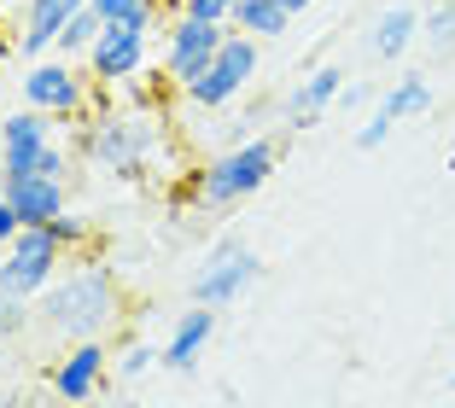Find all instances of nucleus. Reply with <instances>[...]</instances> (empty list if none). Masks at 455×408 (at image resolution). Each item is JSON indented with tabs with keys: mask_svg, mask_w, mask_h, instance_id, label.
Wrapping results in <instances>:
<instances>
[{
	"mask_svg": "<svg viewBox=\"0 0 455 408\" xmlns=\"http://www.w3.org/2000/svg\"><path fill=\"white\" fill-rule=\"evenodd\" d=\"M36 309H41V327L47 332L82 344V339H100V332L123 316V286L106 263H82V268L59 275L53 286L41 292Z\"/></svg>",
	"mask_w": 455,
	"mask_h": 408,
	"instance_id": "1",
	"label": "nucleus"
},
{
	"mask_svg": "<svg viewBox=\"0 0 455 408\" xmlns=\"http://www.w3.org/2000/svg\"><path fill=\"white\" fill-rule=\"evenodd\" d=\"M275 164H281V146L268 140V134H245L240 146L216 152V158L193 175V204H199V211H234V204H245V198L275 175Z\"/></svg>",
	"mask_w": 455,
	"mask_h": 408,
	"instance_id": "2",
	"label": "nucleus"
},
{
	"mask_svg": "<svg viewBox=\"0 0 455 408\" xmlns=\"http://www.w3.org/2000/svg\"><path fill=\"white\" fill-rule=\"evenodd\" d=\"M94 88H100V82L88 76V65H82V59H65V53L29 59L24 76H18L24 106L47 111L53 123H88V111H94Z\"/></svg>",
	"mask_w": 455,
	"mask_h": 408,
	"instance_id": "3",
	"label": "nucleus"
},
{
	"mask_svg": "<svg viewBox=\"0 0 455 408\" xmlns=\"http://www.w3.org/2000/svg\"><path fill=\"white\" fill-rule=\"evenodd\" d=\"M152 140H158V134H152L147 117L94 106V111H88V123H82V134H76V152L94 164L100 175H140V170H147Z\"/></svg>",
	"mask_w": 455,
	"mask_h": 408,
	"instance_id": "4",
	"label": "nucleus"
},
{
	"mask_svg": "<svg viewBox=\"0 0 455 408\" xmlns=\"http://www.w3.org/2000/svg\"><path fill=\"white\" fill-rule=\"evenodd\" d=\"M59 268H65V245L53 239V228H24V234L6 245V257H0V292L36 303L41 292L59 280Z\"/></svg>",
	"mask_w": 455,
	"mask_h": 408,
	"instance_id": "5",
	"label": "nucleus"
},
{
	"mask_svg": "<svg viewBox=\"0 0 455 408\" xmlns=\"http://www.w3.org/2000/svg\"><path fill=\"white\" fill-rule=\"evenodd\" d=\"M263 280V257H257L245 239L222 234L211 245V257L199 263V275H193V303H211V309H228V303H240L245 292Z\"/></svg>",
	"mask_w": 455,
	"mask_h": 408,
	"instance_id": "6",
	"label": "nucleus"
},
{
	"mask_svg": "<svg viewBox=\"0 0 455 408\" xmlns=\"http://www.w3.org/2000/svg\"><path fill=\"white\" fill-rule=\"evenodd\" d=\"M251 76H257V36H240V29H228L222 53H216L211 65H204V76H193L181 93H188L199 111H228L245 88H251Z\"/></svg>",
	"mask_w": 455,
	"mask_h": 408,
	"instance_id": "7",
	"label": "nucleus"
},
{
	"mask_svg": "<svg viewBox=\"0 0 455 408\" xmlns=\"http://www.w3.org/2000/svg\"><path fill=\"white\" fill-rule=\"evenodd\" d=\"M228 29H234V24H204V18L175 12L170 36H164V76H170L175 88H188L193 76H204V65L222 53Z\"/></svg>",
	"mask_w": 455,
	"mask_h": 408,
	"instance_id": "8",
	"label": "nucleus"
},
{
	"mask_svg": "<svg viewBox=\"0 0 455 408\" xmlns=\"http://www.w3.org/2000/svg\"><path fill=\"white\" fill-rule=\"evenodd\" d=\"M47 146H53V117L47 111L18 106L12 117H0V181L41 175V152Z\"/></svg>",
	"mask_w": 455,
	"mask_h": 408,
	"instance_id": "9",
	"label": "nucleus"
},
{
	"mask_svg": "<svg viewBox=\"0 0 455 408\" xmlns=\"http://www.w3.org/2000/svg\"><path fill=\"white\" fill-rule=\"evenodd\" d=\"M82 65H88V76H94L100 88H123V82H134L140 65H147V24H106Z\"/></svg>",
	"mask_w": 455,
	"mask_h": 408,
	"instance_id": "10",
	"label": "nucleus"
},
{
	"mask_svg": "<svg viewBox=\"0 0 455 408\" xmlns=\"http://www.w3.org/2000/svg\"><path fill=\"white\" fill-rule=\"evenodd\" d=\"M106 373H111V350L100 339H82V344H70V350L53 362L47 385H53L59 403L82 408V403H94V396L106 391Z\"/></svg>",
	"mask_w": 455,
	"mask_h": 408,
	"instance_id": "11",
	"label": "nucleus"
},
{
	"mask_svg": "<svg viewBox=\"0 0 455 408\" xmlns=\"http://www.w3.org/2000/svg\"><path fill=\"white\" fill-rule=\"evenodd\" d=\"M211 339H216V309H211V303H193V309H181V316L170 321V339L158 344V368L193 373V368H199V356L211 350Z\"/></svg>",
	"mask_w": 455,
	"mask_h": 408,
	"instance_id": "12",
	"label": "nucleus"
},
{
	"mask_svg": "<svg viewBox=\"0 0 455 408\" xmlns=\"http://www.w3.org/2000/svg\"><path fill=\"white\" fill-rule=\"evenodd\" d=\"M339 93H345V70H339V65H315V70H309V76L281 100L286 129H315V123H322L327 111L339 106Z\"/></svg>",
	"mask_w": 455,
	"mask_h": 408,
	"instance_id": "13",
	"label": "nucleus"
},
{
	"mask_svg": "<svg viewBox=\"0 0 455 408\" xmlns=\"http://www.w3.org/2000/svg\"><path fill=\"white\" fill-rule=\"evenodd\" d=\"M88 0H24V24H18V53L29 59H47L59 47V36H65V24L82 12Z\"/></svg>",
	"mask_w": 455,
	"mask_h": 408,
	"instance_id": "14",
	"label": "nucleus"
},
{
	"mask_svg": "<svg viewBox=\"0 0 455 408\" xmlns=\"http://www.w3.org/2000/svg\"><path fill=\"white\" fill-rule=\"evenodd\" d=\"M0 193L12 198V211L24 228H47L53 216L70 211V193L65 181H53V175H24V181H0Z\"/></svg>",
	"mask_w": 455,
	"mask_h": 408,
	"instance_id": "15",
	"label": "nucleus"
},
{
	"mask_svg": "<svg viewBox=\"0 0 455 408\" xmlns=\"http://www.w3.org/2000/svg\"><path fill=\"white\" fill-rule=\"evenodd\" d=\"M420 41V12L409 6V0H397V6H386V12L374 18V36H368V47H374V59H386V65H397L409 47Z\"/></svg>",
	"mask_w": 455,
	"mask_h": 408,
	"instance_id": "16",
	"label": "nucleus"
},
{
	"mask_svg": "<svg viewBox=\"0 0 455 408\" xmlns=\"http://www.w3.org/2000/svg\"><path fill=\"white\" fill-rule=\"evenodd\" d=\"M234 29L268 41V36H286V29H292V12H286L281 0H240V6H234Z\"/></svg>",
	"mask_w": 455,
	"mask_h": 408,
	"instance_id": "17",
	"label": "nucleus"
},
{
	"mask_svg": "<svg viewBox=\"0 0 455 408\" xmlns=\"http://www.w3.org/2000/svg\"><path fill=\"white\" fill-rule=\"evenodd\" d=\"M379 111H391L397 123H409V117H420V111H432V82L420 76V70L397 76L386 93H379Z\"/></svg>",
	"mask_w": 455,
	"mask_h": 408,
	"instance_id": "18",
	"label": "nucleus"
},
{
	"mask_svg": "<svg viewBox=\"0 0 455 408\" xmlns=\"http://www.w3.org/2000/svg\"><path fill=\"white\" fill-rule=\"evenodd\" d=\"M100 29H106V18H100L94 6H82V12L65 24V36H59V47H53V53H65V59H88V47L100 41Z\"/></svg>",
	"mask_w": 455,
	"mask_h": 408,
	"instance_id": "19",
	"label": "nucleus"
},
{
	"mask_svg": "<svg viewBox=\"0 0 455 408\" xmlns=\"http://www.w3.org/2000/svg\"><path fill=\"white\" fill-rule=\"evenodd\" d=\"M420 41H427L438 59H455V0H443V6L420 12Z\"/></svg>",
	"mask_w": 455,
	"mask_h": 408,
	"instance_id": "20",
	"label": "nucleus"
},
{
	"mask_svg": "<svg viewBox=\"0 0 455 408\" xmlns=\"http://www.w3.org/2000/svg\"><path fill=\"white\" fill-rule=\"evenodd\" d=\"M106 24H147L152 29V18H158V6H170V0H88Z\"/></svg>",
	"mask_w": 455,
	"mask_h": 408,
	"instance_id": "21",
	"label": "nucleus"
},
{
	"mask_svg": "<svg viewBox=\"0 0 455 408\" xmlns=\"http://www.w3.org/2000/svg\"><path fill=\"white\" fill-rule=\"evenodd\" d=\"M158 368V350H152V344H123L117 350V380H147V373Z\"/></svg>",
	"mask_w": 455,
	"mask_h": 408,
	"instance_id": "22",
	"label": "nucleus"
},
{
	"mask_svg": "<svg viewBox=\"0 0 455 408\" xmlns=\"http://www.w3.org/2000/svg\"><path fill=\"white\" fill-rule=\"evenodd\" d=\"M391 129H397V117H391V111H368V117H362V129H356V152H379V146L391 140Z\"/></svg>",
	"mask_w": 455,
	"mask_h": 408,
	"instance_id": "23",
	"label": "nucleus"
},
{
	"mask_svg": "<svg viewBox=\"0 0 455 408\" xmlns=\"http://www.w3.org/2000/svg\"><path fill=\"white\" fill-rule=\"evenodd\" d=\"M24 327H29V303H24V298H6V292H0V344H12Z\"/></svg>",
	"mask_w": 455,
	"mask_h": 408,
	"instance_id": "24",
	"label": "nucleus"
},
{
	"mask_svg": "<svg viewBox=\"0 0 455 408\" xmlns=\"http://www.w3.org/2000/svg\"><path fill=\"white\" fill-rule=\"evenodd\" d=\"M234 6H240V0H181L175 12L204 18V24H234Z\"/></svg>",
	"mask_w": 455,
	"mask_h": 408,
	"instance_id": "25",
	"label": "nucleus"
},
{
	"mask_svg": "<svg viewBox=\"0 0 455 408\" xmlns=\"http://www.w3.org/2000/svg\"><path fill=\"white\" fill-rule=\"evenodd\" d=\"M47 228H53V239H59V245H65V251H76V245H88V222H82V216H76V211H65V216H53V222H47Z\"/></svg>",
	"mask_w": 455,
	"mask_h": 408,
	"instance_id": "26",
	"label": "nucleus"
},
{
	"mask_svg": "<svg viewBox=\"0 0 455 408\" xmlns=\"http://www.w3.org/2000/svg\"><path fill=\"white\" fill-rule=\"evenodd\" d=\"M41 175H53V181H65V175H70V152H65L59 140L41 152Z\"/></svg>",
	"mask_w": 455,
	"mask_h": 408,
	"instance_id": "27",
	"label": "nucleus"
},
{
	"mask_svg": "<svg viewBox=\"0 0 455 408\" xmlns=\"http://www.w3.org/2000/svg\"><path fill=\"white\" fill-rule=\"evenodd\" d=\"M18 234H24V222H18V211H12V198L0 193V245H12Z\"/></svg>",
	"mask_w": 455,
	"mask_h": 408,
	"instance_id": "28",
	"label": "nucleus"
},
{
	"mask_svg": "<svg viewBox=\"0 0 455 408\" xmlns=\"http://www.w3.org/2000/svg\"><path fill=\"white\" fill-rule=\"evenodd\" d=\"M368 100H374V93L362 88V82H345V93H339V106H345V111H362Z\"/></svg>",
	"mask_w": 455,
	"mask_h": 408,
	"instance_id": "29",
	"label": "nucleus"
},
{
	"mask_svg": "<svg viewBox=\"0 0 455 408\" xmlns=\"http://www.w3.org/2000/svg\"><path fill=\"white\" fill-rule=\"evenodd\" d=\"M281 6H286V12L298 18V12H309V6H315V0H281Z\"/></svg>",
	"mask_w": 455,
	"mask_h": 408,
	"instance_id": "30",
	"label": "nucleus"
},
{
	"mask_svg": "<svg viewBox=\"0 0 455 408\" xmlns=\"http://www.w3.org/2000/svg\"><path fill=\"white\" fill-rule=\"evenodd\" d=\"M0 408H24V396H0Z\"/></svg>",
	"mask_w": 455,
	"mask_h": 408,
	"instance_id": "31",
	"label": "nucleus"
},
{
	"mask_svg": "<svg viewBox=\"0 0 455 408\" xmlns=\"http://www.w3.org/2000/svg\"><path fill=\"white\" fill-rule=\"evenodd\" d=\"M0 362H6V344H0Z\"/></svg>",
	"mask_w": 455,
	"mask_h": 408,
	"instance_id": "32",
	"label": "nucleus"
},
{
	"mask_svg": "<svg viewBox=\"0 0 455 408\" xmlns=\"http://www.w3.org/2000/svg\"><path fill=\"white\" fill-rule=\"evenodd\" d=\"M450 391H455V373H450Z\"/></svg>",
	"mask_w": 455,
	"mask_h": 408,
	"instance_id": "33",
	"label": "nucleus"
},
{
	"mask_svg": "<svg viewBox=\"0 0 455 408\" xmlns=\"http://www.w3.org/2000/svg\"><path fill=\"white\" fill-rule=\"evenodd\" d=\"M170 6H181V0H170Z\"/></svg>",
	"mask_w": 455,
	"mask_h": 408,
	"instance_id": "34",
	"label": "nucleus"
}]
</instances>
